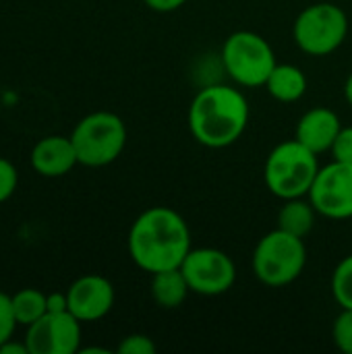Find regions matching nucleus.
<instances>
[{
  "mask_svg": "<svg viewBox=\"0 0 352 354\" xmlns=\"http://www.w3.org/2000/svg\"><path fill=\"white\" fill-rule=\"evenodd\" d=\"M12 301V313L19 326L29 328L39 317L48 313V295H44L37 288H23L10 297Z\"/></svg>",
  "mask_w": 352,
  "mask_h": 354,
  "instance_id": "f3484780",
  "label": "nucleus"
},
{
  "mask_svg": "<svg viewBox=\"0 0 352 354\" xmlns=\"http://www.w3.org/2000/svg\"><path fill=\"white\" fill-rule=\"evenodd\" d=\"M344 97H346V102L352 106V73L349 75L346 83H344Z\"/></svg>",
  "mask_w": 352,
  "mask_h": 354,
  "instance_id": "bb28decb",
  "label": "nucleus"
},
{
  "mask_svg": "<svg viewBox=\"0 0 352 354\" xmlns=\"http://www.w3.org/2000/svg\"><path fill=\"white\" fill-rule=\"evenodd\" d=\"M307 197L324 218H352V164L334 160L332 164L319 168Z\"/></svg>",
  "mask_w": 352,
  "mask_h": 354,
  "instance_id": "1a4fd4ad",
  "label": "nucleus"
},
{
  "mask_svg": "<svg viewBox=\"0 0 352 354\" xmlns=\"http://www.w3.org/2000/svg\"><path fill=\"white\" fill-rule=\"evenodd\" d=\"M222 62L228 77L241 87H263L278 64L270 41L255 31L230 33L222 46Z\"/></svg>",
  "mask_w": 352,
  "mask_h": 354,
  "instance_id": "423d86ee",
  "label": "nucleus"
},
{
  "mask_svg": "<svg viewBox=\"0 0 352 354\" xmlns=\"http://www.w3.org/2000/svg\"><path fill=\"white\" fill-rule=\"evenodd\" d=\"M349 35L346 12L332 2L307 6L293 25L295 44L309 56H328L336 52Z\"/></svg>",
  "mask_w": 352,
  "mask_h": 354,
  "instance_id": "0eeeda50",
  "label": "nucleus"
},
{
  "mask_svg": "<svg viewBox=\"0 0 352 354\" xmlns=\"http://www.w3.org/2000/svg\"><path fill=\"white\" fill-rule=\"evenodd\" d=\"M66 299H68V311L81 324L100 322L114 307V286L104 276H95V274L81 276L68 286Z\"/></svg>",
  "mask_w": 352,
  "mask_h": 354,
  "instance_id": "9b49d317",
  "label": "nucleus"
},
{
  "mask_svg": "<svg viewBox=\"0 0 352 354\" xmlns=\"http://www.w3.org/2000/svg\"><path fill=\"white\" fill-rule=\"evenodd\" d=\"M156 12H172L187 4V0H143Z\"/></svg>",
  "mask_w": 352,
  "mask_h": 354,
  "instance_id": "b1692460",
  "label": "nucleus"
},
{
  "mask_svg": "<svg viewBox=\"0 0 352 354\" xmlns=\"http://www.w3.org/2000/svg\"><path fill=\"white\" fill-rule=\"evenodd\" d=\"M17 326L19 324H17L15 313H12V301L6 292L0 290V346L12 338Z\"/></svg>",
  "mask_w": 352,
  "mask_h": 354,
  "instance_id": "aec40b11",
  "label": "nucleus"
},
{
  "mask_svg": "<svg viewBox=\"0 0 352 354\" xmlns=\"http://www.w3.org/2000/svg\"><path fill=\"white\" fill-rule=\"evenodd\" d=\"M317 216L319 214L309 201V197L284 199V205L278 209V228L299 239H305L313 230Z\"/></svg>",
  "mask_w": 352,
  "mask_h": 354,
  "instance_id": "dca6fc26",
  "label": "nucleus"
},
{
  "mask_svg": "<svg viewBox=\"0 0 352 354\" xmlns=\"http://www.w3.org/2000/svg\"><path fill=\"white\" fill-rule=\"evenodd\" d=\"M249 102L232 85H207L189 106V129L193 139L210 149L237 143L249 124Z\"/></svg>",
  "mask_w": 352,
  "mask_h": 354,
  "instance_id": "f03ea898",
  "label": "nucleus"
},
{
  "mask_svg": "<svg viewBox=\"0 0 352 354\" xmlns=\"http://www.w3.org/2000/svg\"><path fill=\"white\" fill-rule=\"evenodd\" d=\"M156 342L145 334H131L116 346L118 354H156Z\"/></svg>",
  "mask_w": 352,
  "mask_h": 354,
  "instance_id": "412c9836",
  "label": "nucleus"
},
{
  "mask_svg": "<svg viewBox=\"0 0 352 354\" xmlns=\"http://www.w3.org/2000/svg\"><path fill=\"white\" fill-rule=\"evenodd\" d=\"M68 311L66 292H52L48 295V313H64Z\"/></svg>",
  "mask_w": 352,
  "mask_h": 354,
  "instance_id": "393cba45",
  "label": "nucleus"
},
{
  "mask_svg": "<svg viewBox=\"0 0 352 354\" xmlns=\"http://www.w3.org/2000/svg\"><path fill=\"white\" fill-rule=\"evenodd\" d=\"M332 295L340 309H352V255L336 266L332 274Z\"/></svg>",
  "mask_w": 352,
  "mask_h": 354,
  "instance_id": "a211bd4d",
  "label": "nucleus"
},
{
  "mask_svg": "<svg viewBox=\"0 0 352 354\" xmlns=\"http://www.w3.org/2000/svg\"><path fill=\"white\" fill-rule=\"evenodd\" d=\"M332 156L336 162L352 164V127H342L334 145H332Z\"/></svg>",
  "mask_w": 352,
  "mask_h": 354,
  "instance_id": "5701e85b",
  "label": "nucleus"
},
{
  "mask_svg": "<svg viewBox=\"0 0 352 354\" xmlns=\"http://www.w3.org/2000/svg\"><path fill=\"white\" fill-rule=\"evenodd\" d=\"M0 354H29V348H27L25 342H23V344H17V342H12V338H10L8 342H4V344L0 346Z\"/></svg>",
  "mask_w": 352,
  "mask_h": 354,
  "instance_id": "a878e982",
  "label": "nucleus"
},
{
  "mask_svg": "<svg viewBox=\"0 0 352 354\" xmlns=\"http://www.w3.org/2000/svg\"><path fill=\"white\" fill-rule=\"evenodd\" d=\"M332 336L342 353L352 354V309H342L334 322Z\"/></svg>",
  "mask_w": 352,
  "mask_h": 354,
  "instance_id": "6ab92c4d",
  "label": "nucleus"
},
{
  "mask_svg": "<svg viewBox=\"0 0 352 354\" xmlns=\"http://www.w3.org/2000/svg\"><path fill=\"white\" fill-rule=\"evenodd\" d=\"M263 87L268 89V93L274 100H278L282 104H293L305 95L307 77L295 64H276Z\"/></svg>",
  "mask_w": 352,
  "mask_h": 354,
  "instance_id": "4468645a",
  "label": "nucleus"
},
{
  "mask_svg": "<svg viewBox=\"0 0 352 354\" xmlns=\"http://www.w3.org/2000/svg\"><path fill=\"white\" fill-rule=\"evenodd\" d=\"M79 164L71 137L50 135L39 139L31 149V168L46 178L68 174Z\"/></svg>",
  "mask_w": 352,
  "mask_h": 354,
  "instance_id": "f8f14e48",
  "label": "nucleus"
},
{
  "mask_svg": "<svg viewBox=\"0 0 352 354\" xmlns=\"http://www.w3.org/2000/svg\"><path fill=\"white\" fill-rule=\"evenodd\" d=\"M191 292L201 297H220L237 282V266L228 253L203 247L191 249L180 266Z\"/></svg>",
  "mask_w": 352,
  "mask_h": 354,
  "instance_id": "6e6552de",
  "label": "nucleus"
},
{
  "mask_svg": "<svg viewBox=\"0 0 352 354\" xmlns=\"http://www.w3.org/2000/svg\"><path fill=\"white\" fill-rule=\"evenodd\" d=\"M342 124L340 118L334 110L330 108H313L307 110L299 122H297V131H295V139L299 143H303L307 149H311L313 153H324L330 151L338 133H340Z\"/></svg>",
  "mask_w": 352,
  "mask_h": 354,
  "instance_id": "ddd939ff",
  "label": "nucleus"
},
{
  "mask_svg": "<svg viewBox=\"0 0 352 354\" xmlns=\"http://www.w3.org/2000/svg\"><path fill=\"white\" fill-rule=\"evenodd\" d=\"M29 354H75L81 351V322L71 313H46L27 328Z\"/></svg>",
  "mask_w": 352,
  "mask_h": 354,
  "instance_id": "9d476101",
  "label": "nucleus"
},
{
  "mask_svg": "<svg viewBox=\"0 0 352 354\" xmlns=\"http://www.w3.org/2000/svg\"><path fill=\"white\" fill-rule=\"evenodd\" d=\"M17 185H19V174L15 164H10V160L6 158H0V203L12 197Z\"/></svg>",
  "mask_w": 352,
  "mask_h": 354,
  "instance_id": "4be33fe9",
  "label": "nucleus"
},
{
  "mask_svg": "<svg viewBox=\"0 0 352 354\" xmlns=\"http://www.w3.org/2000/svg\"><path fill=\"white\" fill-rule=\"evenodd\" d=\"M129 255L147 274L180 268L191 247L187 220L164 205L145 209L129 230Z\"/></svg>",
  "mask_w": 352,
  "mask_h": 354,
  "instance_id": "f257e3e1",
  "label": "nucleus"
},
{
  "mask_svg": "<svg viewBox=\"0 0 352 354\" xmlns=\"http://www.w3.org/2000/svg\"><path fill=\"white\" fill-rule=\"evenodd\" d=\"M189 292H191V288H189L180 268L151 274V297L158 303V307L178 309L187 301Z\"/></svg>",
  "mask_w": 352,
  "mask_h": 354,
  "instance_id": "2eb2a0df",
  "label": "nucleus"
},
{
  "mask_svg": "<svg viewBox=\"0 0 352 354\" xmlns=\"http://www.w3.org/2000/svg\"><path fill=\"white\" fill-rule=\"evenodd\" d=\"M77 160L83 166L100 168L120 158L127 145V127L114 112H91L71 133Z\"/></svg>",
  "mask_w": 352,
  "mask_h": 354,
  "instance_id": "20e7f679",
  "label": "nucleus"
},
{
  "mask_svg": "<svg viewBox=\"0 0 352 354\" xmlns=\"http://www.w3.org/2000/svg\"><path fill=\"white\" fill-rule=\"evenodd\" d=\"M319 172L317 153L307 149L297 139L276 145L263 168V178L272 195L278 199H297L307 197L313 180Z\"/></svg>",
  "mask_w": 352,
  "mask_h": 354,
  "instance_id": "7ed1b4c3",
  "label": "nucleus"
},
{
  "mask_svg": "<svg viewBox=\"0 0 352 354\" xmlns=\"http://www.w3.org/2000/svg\"><path fill=\"white\" fill-rule=\"evenodd\" d=\"M307 249L303 239L280 228L268 232L253 251V272L257 280L272 288L293 284L305 270Z\"/></svg>",
  "mask_w": 352,
  "mask_h": 354,
  "instance_id": "39448f33",
  "label": "nucleus"
}]
</instances>
